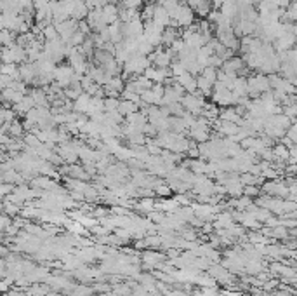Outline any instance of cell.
Segmentation results:
<instances>
[{"label": "cell", "instance_id": "1", "mask_svg": "<svg viewBox=\"0 0 297 296\" xmlns=\"http://www.w3.org/2000/svg\"><path fill=\"white\" fill-rule=\"evenodd\" d=\"M153 21L157 23V25L163 26V28H167V26H171L172 18H171V14H169V11L165 7L157 4V7H155V14H153Z\"/></svg>", "mask_w": 297, "mask_h": 296}, {"label": "cell", "instance_id": "2", "mask_svg": "<svg viewBox=\"0 0 297 296\" xmlns=\"http://www.w3.org/2000/svg\"><path fill=\"white\" fill-rule=\"evenodd\" d=\"M138 103L134 101H129V99H120V105H118V112L122 113L123 117H129L132 115V113L138 112Z\"/></svg>", "mask_w": 297, "mask_h": 296}, {"label": "cell", "instance_id": "3", "mask_svg": "<svg viewBox=\"0 0 297 296\" xmlns=\"http://www.w3.org/2000/svg\"><path fill=\"white\" fill-rule=\"evenodd\" d=\"M123 6L129 7V9H134V11H139L141 6H143V0H123Z\"/></svg>", "mask_w": 297, "mask_h": 296}, {"label": "cell", "instance_id": "4", "mask_svg": "<svg viewBox=\"0 0 297 296\" xmlns=\"http://www.w3.org/2000/svg\"><path fill=\"white\" fill-rule=\"evenodd\" d=\"M52 0H33V4H35V9H39V7H44V6H49Z\"/></svg>", "mask_w": 297, "mask_h": 296}]
</instances>
